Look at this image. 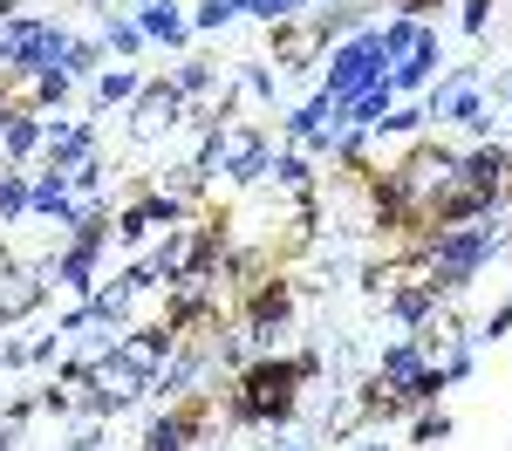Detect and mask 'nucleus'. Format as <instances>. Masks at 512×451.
Listing matches in <instances>:
<instances>
[{"label": "nucleus", "mask_w": 512, "mask_h": 451, "mask_svg": "<svg viewBox=\"0 0 512 451\" xmlns=\"http://www.w3.org/2000/svg\"><path fill=\"white\" fill-rule=\"evenodd\" d=\"M396 103H403V96H396V89H390V76H383L376 89H362V96H349V103H342V123H349V130H369V137H376V130L390 123V110H396Z\"/></svg>", "instance_id": "6ab92c4d"}, {"label": "nucleus", "mask_w": 512, "mask_h": 451, "mask_svg": "<svg viewBox=\"0 0 512 451\" xmlns=\"http://www.w3.org/2000/svg\"><path fill=\"white\" fill-rule=\"evenodd\" d=\"M76 89H82L76 76H62V69H41V76H28L21 89H14V96H21L28 110H69V103H76Z\"/></svg>", "instance_id": "412c9836"}, {"label": "nucleus", "mask_w": 512, "mask_h": 451, "mask_svg": "<svg viewBox=\"0 0 512 451\" xmlns=\"http://www.w3.org/2000/svg\"><path fill=\"white\" fill-rule=\"evenodd\" d=\"M41 301H48L41 260H0V322H28Z\"/></svg>", "instance_id": "f8f14e48"}, {"label": "nucleus", "mask_w": 512, "mask_h": 451, "mask_svg": "<svg viewBox=\"0 0 512 451\" xmlns=\"http://www.w3.org/2000/svg\"><path fill=\"white\" fill-rule=\"evenodd\" d=\"M226 7H239V0H226Z\"/></svg>", "instance_id": "7c9ffc66"}, {"label": "nucleus", "mask_w": 512, "mask_h": 451, "mask_svg": "<svg viewBox=\"0 0 512 451\" xmlns=\"http://www.w3.org/2000/svg\"><path fill=\"white\" fill-rule=\"evenodd\" d=\"M14 103H21V96H14V89H7V82H0V117H7V110H14Z\"/></svg>", "instance_id": "c85d7f7f"}, {"label": "nucleus", "mask_w": 512, "mask_h": 451, "mask_svg": "<svg viewBox=\"0 0 512 451\" xmlns=\"http://www.w3.org/2000/svg\"><path fill=\"white\" fill-rule=\"evenodd\" d=\"M444 69H451V62H444V35H437V21H424L417 41L390 62V89H396V96H424Z\"/></svg>", "instance_id": "0eeeda50"}, {"label": "nucleus", "mask_w": 512, "mask_h": 451, "mask_svg": "<svg viewBox=\"0 0 512 451\" xmlns=\"http://www.w3.org/2000/svg\"><path fill=\"white\" fill-rule=\"evenodd\" d=\"M123 117H130V144H137V151H158V144H171V130L192 117V103H185V96H178L164 76H151Z\"/></svg>", "instance_id": "20e7f679"}, {"label": "nucleus", "mask_w": 512, "mask_h": 451, "mask_svg": "<svg viewBox=\"0 0 512 451\" xmlns=\"http://www.w3.org/2000/svg\"><path fill=\"white\" fill-rule=\"evenodd\" d=\"M239 21H253V28H280L287 7H280V0H239Z\"/></svg>", "instance_id": "a878e982"}, {"label": "nucleus", "mask_w": 512, "mask_h": 451, "mask_svg": "<svg viewBox=\"0 0 512 451\" xmlns=\"http://www.w3.org/2000/svg\"><path fill=\"white\" fill-rule=\"evenodd\" d=\"M246 103V110H267V117H280L287 110V76L274 69V55H239L233 62V110ZM226 110V117H233Z\"/></svg>", "instance_id": "6e6552de"}, {"label": "nucleus", "mask_w": 512, "mask_h": 451, "mask_svg": "<svg viewBox=\"0 0 512 451\" xmlns=\"http://www.w3.org/2000/svg\"><path fill=\"white\" fill-rule=\"evenodd\" d=\"M144 69H137V62H110V69H103V76L96 82H82V89H89V110H96V117H110V110H130V103H137V89H144Z\"/></svg>", "instance_id": "dca6fc26"}, {"label": "nucleus", "mask_w": 512, "mask_h": 451, "mask_svg": "<svg viewBox=\"0 0 512 451\" xmlns=\"http://www.w3.org/2000/svg\"><path fill=\"white\" fill-rule=\"evenodd\" d=\"M444 438H451V410H437V404L410 410V424H403V445L410 451H437Z\"/></svg>", "instance_id": "5701e85b"}, {"label": "nucleus", "mask_w": 512, "mask_h": 451, "mask_svg": "<svg viewBox=\"0 0 512 451\" xmlns=\"http://www.w3.org/2000/svg\"><path fill=\"white\" fill-rule=\"evenodd\" d=\"M76 7H89V14H103V7H123V0H76Z\"/></svg>", "instance_id": "c756f323"}, {"label": "nucleus", "mask_w": 512, "mask_h": 451, "mask_svg": "<svg viewBox=\"0 0 512 451\" xmlns=\"http://www.w3.org/2000/svg\"><path fill=\"white\" fill-rule=\"evenodd\" d=\"M308 21H315V28H321V41L335 48V41H349L355 28H369L376 14H369V0H328V7H315Z\"/></svg>", "instance_id": "aec40b11"}, {"label": "nucleus", "mask_w": 512, "mask_h": 451, "mask_svg": "<svg viewBox=\"0 0 512 451\" xmlns=\"http://www.w3.org/2000/svg\"><path fill=\"white\" fill-rule=\"evenodd\" d=\"M205 410L198 404H164V417H151L144 424V438H137V451H192L198 438H205Z\"/></svg>", "instance_id": "ddd939ff"}, {"label": "nucleus", "mask_w": 512, "mask_h": 451, "mask_svg": "<svg viewBox=\"0 0 512 451\" xmlns=\"http://www.w3.org/2000/svg\"><path fill=\"white\" fill-rule=\"evenodd\" d=\"M123 7H130V0H123Z\"/></svg>", "instance_id": "2f4dec72"}, {"label": "nucleus", "mask_w": 512, "mask_h": 451, "mask_svg": "<svg viewBox=\"0 0 512 451\" xmlns=\"http://www.w3.org/2000/svg\"><path fill=\"white\" fill-rule=\"evenodd\" d=\"M267 185H274L287 205H308L321 192V164L308 158V151H294V144H280L274 164H267Z\"/></svg>", "instance_id": "2eb2a0df"}, {"label": "nucleus", "mask_w": 512, "mask_h": 451, "mask_svg": "<svg viewBox=\"0 0 512 451\" xmlns=\"http://www.w3.org/2000/svg\"><path fill=\"white\" fill-rule=\"evenodd\" d=\"M69 212H76V192H69V171H55V164H35V178H28V219L35 226H69Z\"/></svg>", "instance_id": "4468645a"}, {"label": "nucleus", "mask_w": 512, "mask_h": 451, "mask_svg": "<svg viewBox=\"0 0 512 451\" xmlns=\"http://www.w3.org/2000/svg\"><path fill=\"white\" fill-rule=\"evenodd\" d=\"M0 369H28V342H21V335L0 342Z\"/></svg>", "instance_id": "bb28decb"}, {"label": "nucleus", "mask_w": 512, "mask_h": 451, "mask_svg": "<svg viewBox=\"0 0 512 451\" xmlns=\"http://www.w3.org/2000/svg\"><path fill=\"white\" fill-rule=\"evenodd\" d=\"M499 7H506V0H465V7H458V28H465L472 41H485L492 21H499Z\"/></svg>", "instance_id": "393cba45"}, {"label": "nucleus", "mask_w": 512, "mask_h": 451, "mask_svg": "<svg viewBox=\"0 0 512 451\" xmlns=\"http://www.w3.org/2000/svg\"><path fill=\"white\" fill-rule=\"evenodd\" d=\"M35 158H41V110L14 103L0 117V164H35Z\"/></svg>", "instance_id": "a211bd4d"}, {"label": "nucleus", "mask_w": 512, "mask_h": 451, "mask_svg": "<svg viewBox=\"0 0 512 451\" xmlns=\"http://www.w3.org/2000/svg\"><path fill=\"white\" fill-rule=\"evenodd\" d=\"M328 369L321 349H287V356H253L246 369H233V404L239 424H260V431H287L301 417V397L315 390V376Z\"/></svg>", "instance_id": "f257e3e1"}, {"label": "nucleus", "mask_w": 512, "mask_h": 451, "mask_svg": "<svg viewBox=\"0 0 512 451\" xmlns=\"http://www.w3.org/2000/svg\"><path fill=\"white\" fill-rule=\"evenodd\" d=\"M28 178H35V164H0V233L28 226Z\"/></svg>", "instance_id": "4be33fe9"}, {"label": "nucleus", "mask_w": 512, "mask_h": 451, "mask_svg": "<svg viewBox=\"0 0 512 451\" xmlns=\"http://www.w3.org/2000/svg\"><path fill=\"white\" fill-rule=\"evenodd\" d=\"M171 226H178V212H164V205L151 199L144 185H137V192L117 205V246H123V253H144V246H158Z\"/></svg>", "instance_id": "1a4fd4ad"}, {"label": "nucleus", "mask_w": 512, "mask_h": 451, "mask_svg": "<svg viewBox=\"0 0 512 451\" xmlns=\"http://www.w3.org/2000/svg\"><path fill=\"white\" fill-rule=\"evenodd\" d=\"M96 151H103V130H96V117H76V110H41V158H35V164L69 171V164L96 158Z\"/></svg>", "instance_id": "423d86ee"}, {"label": "nucleus", "mask_w": 512, "mask_h": 451, "mask_svg": "<svg viewBox=\"0 0 512 451\" xmlns=\"http://www.w3.org/2000/svg\"><path fill=\"white\" fill-rule=\"evenodd\" d=\"M280 7H287V21H301V14H315L321 0H280Z\"/></svg>", "instance_id": "cd10ccee"}, {"label": "nucleus", "mask_w": 512, "mask_h": 451, "mask_svg": "<svg viewBox=\"0 0 512 451\" xmlns=\"http://www.w3.org/2000/svg\"><path fill=\"white\" fill-rule=\"evenodd\" d=\"M103 246H76V240H55L48 253H41V281H48V294H69V301H89L96 287H103Z\"/></svg>", "instance_id": "39448f33"}, {"label": "nucleus", "mask_w": 512, "mask_h": 451, "mask_svg": "<svg viewBox=\"0 0 512 451\" xmlns=\"http://www.w3.org/2000/svg\"><path fill=\"white\" fill-rule=\"evenodd\" d=\"M89 35L103 41V55H110V62H137V55H151V48H144V28H137V14H130V7H103Z\"/></svg>", "instance_id": "f3484780"}, {"label": "nucleus", "mask_w": 512, "mask_h": 451, "mask_svg": "<svg viewBox=\"0 0 512 451\" xmlns=\"http://www.w3.org/2000/svg\"><path fill=\"white\" fill-rule=\"evenodd\" d=\"M151 397V369H137L123 349H110L103 363L89 369V390H82V417H117V410H130V404H144Z\"/></svg>", "instance_id": "7ed1b4c3"}, {"label": "nucleus", "mask_w": 512, "mask_h": 451, "mask_svg": "<svg viewBox=\"0 0 512 451\" xmlns=\"http://www.w3.org/2000/svg\"><path fill=\"white\" fill-rule=\"evenodd\" d=\"M103 69H110V55H103V41H96V35H76V41H69V55H62V76L96 82Z\"/></svg>", "instance_id": "b1692460"}, {"label": "nucleus", "mask_w": 512, "mask_h": 451, "mask_svg": "<svg viewBox=\"0 0 512 451\" xmlns=\"http://www.w3.org/2000/svg\"><path fill=\"white\" fill-rule=\"evenodd\" d=\"M137 28H144V48H164V55H185L192 48V14L185 0H130Z\"/></svg>", "instance_id": "9b49d317"}, {"label": "nucleus", "mask_w": 512, "mask_h": 451, "mask_svg": "<svg viewBox=\"0 0 512 451\" xmlns=\"http://www.w3.org/2000/svg\"><path fill=\"white\" fill-rule=\"evenodd\" d=\"M274 35V69L280 76H321V55H328V41H321V28L301 14V21H280V28H267Z\"/></svg>", "instance_id": "9d476101"}, {"label": "nucleus", "mask_w": 512, "mask_h": 451, "mask_svg": "<svg viewBox=\"0 0 512 451\" xmlns=\"http://www.w3.org/2000/svg\"><path fill=\"white\" fill-rule=\"evenodd\" d=\"M383 76H390V55H383V35H376V21H369V28H355L349 41H335V48L321 55L315 89L335 96V103H349V96H362V89H376Z\"/></svg>", "instance_id": "f03ea898"}]
</instances>
